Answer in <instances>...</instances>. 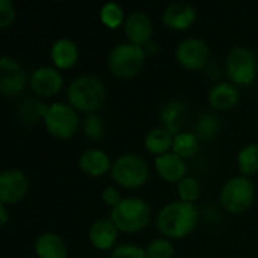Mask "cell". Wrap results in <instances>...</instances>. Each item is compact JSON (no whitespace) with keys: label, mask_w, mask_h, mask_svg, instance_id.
I'll list each match as a JSON object with an SVG mask.
<instances>
[{"label":"cell","mask_w":258,"mask_h":258,"mask_svg":"<svg viewBox=\"0 0 258 258\" xmlns=\"http://www.w3.org/2000/svg\"><path fill=\"white\" fill-rule=\"evenodd\" d=\"M175 59L186 70H203L210 59V48L200 38H186L177 44Z\"/></svg>","instance_id":"cell-10"},{"label":"cell","mask_w":258,"mask_h":258,"mask_svg":"<svg viewBox=\"0 0 258 258\" xmlns=\"http://www.w3.org/2000/svg\"><path fill=\"white\" fill-rule=\"evenodd\" d=\"M172 145H174V135L163 127L151 128L145 135V139H144L145 150L156 157L163 156L166 153H171Z\"/></svg>","instance_id":"cell-22"},{"label":"cell","mask_w":258,"mask_h":258,"mask_svg":"<svg viewBox=\"0 0 258 258\" xmlns=\"http://www.w3.org/2000/svg\"><path fill=\"white\" fill-rule=\"evenodd\" d=\"M239 88L231 82H219L213 85L207 95L210 107L216 112H228L234 109L239 103Z\"/></svg>","instance_id":"cell-18"},{"label":"cell","mask_w":258,"mask_h":258,"mask_svg":"<svg viewBox=\"0 0 258 258\" xmlns=\"http://www.w3.org/2000/svg\"><path fill=\"white\" fill-rule=\"evenodd\" d=\"M200 221V212L195 204L184 201H172L165 204L156 218V227L162 237L169 240L186 239L190 236Z\"/></svg>","instance_id":"cell-1"},{"label":"cell","mask_w":258,"mask_h":258,"mask_svg":"<svg viewBox=\"0 0 258 258\" xmlns=\"http://www.w3.org/2000/svg\"><path fill=\"white\" fill-rule=\"evenodd\" d=\"M119 230L110 218H100L94 221L88 230V240L97 251H113L118 245Z\"/></svg>","instance_id":"cell-13"},{"label":"cell","mask_w":258,"mask_h":258,"mask_svg":"<svg viewBox=\"0 0 258 258\" xmlns=\"http://www.w3.org/2000/svg\"><path fill=\"white\" fill-rule=\"evenodd\" d=\"M82 132L89 141H101L106 136V122L98 113L86 115L82 122Z\"/></svg>","instance_id":"cell-27"},{"label":"cell","mask_w":258,"mask_h":258,"mask_svg":"<svg viewBox=\"0 0 258 258\" xmlns=\"http://www.w3.org/2000/svg\"><path fill=\"white\" fill-rule=\"evenodd\" d=\"M197 21V9L187 2H172L162 12V23L172 30H186Z\"/></svg>","instance_id":"cell-14"},{"label":"cell","mask_w":258,"mask_h":258,"mask_svg":"<svg viewBox=\"0 0 258 258\" xmlns=\"http://www.w3.org/2000/svg\"><path fill=\"white\" fill-rule=\"evenodd\" d=\"M110 177L119 187L135 190L147 184L150 168L144 157L133 153H125L113 160Z\"/></svg>","instance_id":"cell-5"},{"label":"cell","mask_w":258,"mask_h":258,"mask_svg":"<svg viewBox=\"0 0 258 258\" xmlns=\"http://www.w3.org/2000/svg\"><path fill=\"white\" fill-rule=\"evenodd\" d=\"M237 169L243 177H252L258 174V144H246L237 153Z\"/></svg>","instance_id":"cell-24"},{"label":"cell","mask_w":258,"mask_h":258,"mask_svg":"<svg viewBox=\"0 0 258 258\" xmlns=\"http://www.w3.org/2000/svg\"><path fill=\"white\" fill-rule=\"evenodd\" d=\"M17 17L15 6L9 0H0V29H8L14 24Z\"/></svg>","instance_id":"cell-32"},{"label":"cell","mask_w":258,"mask_h":258,"mask_svg":"<svg viewBox=\"0 0 258 258\" xmlns=\"http://www.w3.org/2000/svg\"><path fill=\"white\" fill-rule=\"evenodd\" d=\"M177 195H178L180 201L195 204V201L201 195V187H200L198 180L195 177H189V175L186 178H183L177 184Z\"/></svg>","instance_id":"cell-29"},{"label":"cell","mask_w":258,"mask_h":258,"mask_svg":"<svg viewBox=\"0 0 258 258\" xmlns=\"http://www.w3.org/2000/svg\"><path fill=\"white\" fill-rule=\"evenodd\" d=\"M122 195H121V192L115 187V186H106L104 189H103V192H101V201L107 206V207H110V210L112 209H115L121 201H122Z\"/></svg>","instance_id":"cell-33"},{"label":"cell","mask_w":258,"mask_h":258,"mask_svg":"<svg viewBox=\"0 0 258 258\" xmlns=\"http://www.w3.org/2000/svg\"><path fill=\"white\" fill-rule=\"evenodd\" d=\"M29 85V77L24 68L11 56L0 59V92L5 97H15L21 94Z\"/></svg>","instance_id":"cell-11"},{"label":"cell","mask_w":258,"mask_h":258,"mask_svg":"<svg viewBox=\"0 0 258 258\" xmlns=\"http://www.w3.org/2000/svg\"><path fill=\"white\" fill-rule=\"evenodd\" d=\"M109 258H148L144 248L133 243H121L113 251H110Z\"/></svg>","instance_id":"cell-31"},{"label":"cell","mask_w":258,"mask_h":258,"mask_svg":"<svg viewBox=\"0 0 258 258\" xmlns=\"http://www.w3.org/2000/svg\"><path fill=\"white\" fill-rule=\"evenodd\" d=\"M122 29L127 41L141 47H145L148 42H151V36L154 32L151 18L142 11H135L128 14Z\"/></svg>","instance_id":"cell-15"},{"label":"cell","mask_w":258,"mask_h":258,"mask_svg":"<svg viewBox=\"0 0 258 258\" xmlns=\"http://www.w3.org/2000/svg\"><path fill=\"white\" fill-rule=\"evenodd\" d=\"M144 50H145V53H147V56H148V54H151V53L159 51V45H157V44H154V42L151 41V42H148V44L144 47Z\"/></svg>","instance_id":"cell-35"},{"label":"cell","mask_w":258,"mask_h":258,"mask_svg":"<svg viewBox=\"0 0 258 258\" xmlns=\"http://www.w3.org/2000/svg\"><path fill=\"white\" fill-rule=\"evenodd\" d=\"M38 258H67L68 248L65 240L54 233H42L36 237L33 245Z\"/></svg>","instance_id":"cell-21"},{"label":"cell","mask_w":258,"mask_h":258,"mask_svg":"<svg viewBox=\"0 0 258 258\" xmlns=\"http://www.w3.org/2000/svg\"><path fill=\"white\" fill-rule=\"evenodd\" d=\"M154 169L157 175L169 183V184H178L183 178L187 177V163L181 157H178L175 153H166L163 156H159L154 159Z\"/></svg>","instance_id":"cell-16"},{"label":"cell","mask_w":258,"mask_h":258,"mask_svg":"<svg viewBox=\"0 0 258 258\" xmlns=\"http://www.w3.org/2000/svg\"><path fill=\"white\" fill-rule=\"evenodd\" d=\"M200 139L194 132H181L174 136V145H172V153H175L178 157L183 160H190L194 159L198 151H200Z\"/></svg>","instance_id":"cell-23"},{"label":"cell","mask_w":258,"mask_h":258,"mask_svg":"<svg viewBox=\"0 0 258 258\" xmlns=\"http://www.w3.org/2000/svg\"><path fill=\"white\" fill-rule=\"evenodd\" d=\"M187 118V106L180 100H171L165 103L159 112L160 127L171 132L174 136L181 133V125Z\"/></svg>","instance_id":"cell-20"},{"label":"cell","mask_w":258,"mask_h":258,"mask_svg":"<svg viewBox=\"0 0 258 258\" xmlns=\"http://www.w3.org/2000/svg\"><path fill=\"white\" fill-rule=\"evenodd\" d=\"M225 73L236 86H249L258 76L257 54L248 47H233L225 57Z\"/></svg>","instance_id":"cell-7"},{"label":"cell","mask_w":258,"mask_h":258,"mask_svg":"<svg viewBox=\"0 0 258 258\" xmlns=\"http://www.w3.org/2000/svg\"><path fill=\"white\" fill-rule=\"evenodd\" d=\"M255 200V186L251 178L236 175L227 180L219 192L222 209L231 215H240L251 209Z\"/></svg>","instance_id":"cell-6"},{"label":"cell","mask_w":258,"mask_h":258,"mask_svg":"<svg viewBox=\"0 0 258 258\" xmlns=\"http://www.w3.org/2000/svg\"><path fill=\"white\" fill-rule=\"evenodd\" d=\"M106 101V86L94 74H83L73 79L67 86V103L77 112L97 113Z\"/></svg>","instance_id":"cell-2"},{"label":"cell","mask_w":258,"mask_h":258,"mask_svg":"<svg viewBox=\"0 0 258 258\" xmlns=\"http://www.w3.org/2000/svg\"><path fill=\"white\" fill-rule=\"evenodd\" d=\"M219 132H221V122L215 115L203 113L195 122L194 133L200 141H212L219 135Z\"/></svg>","instance_id":"cell-26"},{"label":"cell","mask_w":258,"mask_h":258,"mask_svg":"<svg viewBox=\"0 0 258 258\" xmlns=\"http://www.w3.org/2000/svg\"><path fill=\"white\" fill-rule=\"evenodd\" d=\"M113 162L110 160L109 154L100 148H88L85 150L79 157V169L91 177V178H100L112 171Z\"/></svg>","instance_id":"cell-17"},{"label":"cell","mask_w":258,"mask_h":258,"mask_svg":"<svg viewBox=\"0 0 258 258\" xmlns=\"http://www.w3.org/2000/svg\"><path fill=\"white\" fill-rule=\"evenodd\" d=\"M63 76L60 70L54 67L41 65L35 68L29 76V86L32 92L39 98H50L57 95L63 89Z\"/></svg>","instance_id":"cell-9"},{"label":"cell","mask_w":258,"mask_h":258,"mask_svg":"<svg viewBox=\"0 0 258 258\" xmlns=\"http://www.w3.org/2000/svg\"><path fill=\"white\" fill-rule=\"evenodd\" d=\"M29 192V178L20 169H6L0 174V204L14 206Z\"/></svg>","instance_id":"cell-12"},{"label":"cell","mask_w":258,"mask_h":258,"mask_svg":"<svg viewBox=\"0 0 258 258\" xmlns=\"http://www.w3.org/2000/svg\"><path fill=\"white\" fill-rule=\"evenodd\" d=\"M8 206L5 204H0V225L2 227H6V224L9 222V213H8Z\"/></svg>","instance_id":"cell-34"},{"label":"cell","mask_w":258,"mask_h":258,"mask_svg":"<svg viewBox=\"0 0 258 258\" xmlns=\"http://www.w3.org/2000/svg\"><path fill=\"white\" fill-rule=\"evenodd\" d=\"M42 124L50 136L67 141L77 133L80 127V119L77 110L73 109L68 103L54 101L48 104Z\"/></svg>","instance_id":"cell-8"},{"label":"cell","mask_w":258,"mask_h":258,"mask_svg":"<svg viewBox=\"0 0 258 258\" xmlns=\"http://www.w3.org/2000/svg\"><path fill=\"white\" fill-rule=\"evenodd\" d=\"M47 104H44L39 100L35 98H27L24 100V103L20 106V113H21V119L23 121H30L35 122L36 119L42 121L47 112Z\"/></svg>","instance_id":"cell-30"},{"label":"cell","mask_w":258,"mask_h":258,"mask_svg":"<svg viewBox=\"0 0 258 258\" xmlns=\"http://www.w3.org/2000/svg\"><path fill=\"white\" fill-rule=\"evenodd\" d=\"M147 53L144 47L132 44L128 41L116 44L107 57V67L110 73L118 79H133L145 67Z\"/></svg>","instance_id":"cell-4"},{"label":"cell","mask_w":258,"mask_h":258,"mask_svg":"<svg viewBox=\"0 0 258 258\" xmlns=\"http://www.w3.org/2000/svg\"><path fill=\"white\" fill-rule=\"evenodd\" d=\"M110 219L124 234H136L142 231L151 221L150 204L138 197H125L110 210Z\"/></svg>","instance_id":"cell-3"},{"label":"cell","mask_w":258,"mask_h":258,"mask_svg":"<svg viewBox=\"0 0 258 258\" xmlns=\"http://www.w3.org/2000/svg\"><path fill=\"white\" fill-rule=\"evenodd\" d=\"M98 18L101 21V24L110 30H116L119 27H124L125 23V12L124 8L116 3V2H107L104 3L100 11H98Z\"/></svg>","instance_id":"cell-25"},{"label":"cell","mask_w":258,"mask_h":258,"mask_svg":"<svg viewBox=\"0 0 258 258\" xmlns=\"http://www.w3.org/2000/svg\"><path fill=\"white\" fill-rule=\"evenodd\" d=\"M145 252H147L148 258H174L175 246L169 239L157 237V239H153L147 245Z\"/></svg>","instance_id":"cell-28"},{"label":"cell","mask_w":258,"mask_h":258,"mask_svg":"<svg viewBox=\"0 0 258 258\" xmlns=\"http://www.w3.org/2000/svg\"><path fill=\"white\" fill-rule=\"evenodd\" d=\"M50 59L57 70H70L79 60V47L70 38H59L50 47Z\"/></svg>","instance_id":"cell-19"}]
</instances>
